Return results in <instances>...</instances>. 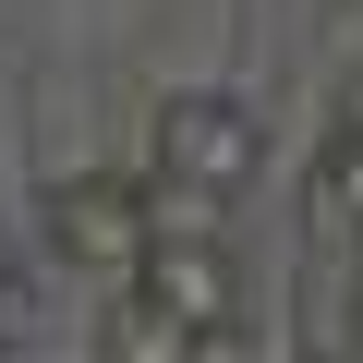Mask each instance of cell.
I'll return each instance as SVG.
<instances>
[{
    "mask_svg": "<svg viewBox=\"0 0 363 363\" xmlns=\"http://www.w3.org/2000/svg\"><path fill=\"white\" fill-rule=\"evenodd\" d=\"M242 182H255V121H242V97H169V109H157V194H145L157 230H206V206H230Z\"/></svg>",
    "mask_w": 363,
    "mask_h": 363,
    "instance_id": "cell-1",
    "label": "cell"
},
{
    "mask_svg": "<svg viewBox=\"0 0 363 363\" xmlns=\"http://www.w3.org/2000/svg\"><path fill=\"white\" fill-rule=\"evenodd\" d=\"M145 194L133 182H109V169H85V182H61L49 194V242H61V267H85V279H133V255H145Z\"/></svg>",
    "mask_w": 363,
    "mask_h": 363,
    "instance_id": "cell-2",
    "label": "cell"
},
{
    "mask_svg": "<svg viewBox=\"0 0 363 363\" xmlns=\"http://www.w3.org/2000/svg\"><path fill=\"white\" fill-rule=\"evenodd\" d=\"M121 291H145V303L182 315V327H218V315H230V255H218L206 230H145V255H133Z\"/></svg>",
    "mask_w": 363,
    "mask_h": 363,
    "instance_id": "cell-3",
    "label": "cell"
},
{
    "mask_svg": "<svg viewBox=\"0 0 363 363\" xmlns=\"http://www.w3.org/2000/svg\"><path fill=\"white\" fill-rule=\"evenodd\" d=\"M315 230H339V242H363V109L327 133V169H315Z\"/></svg>",
    "mask_w": 363,
    "mask_h": 363,
    "instance_id": "cell-4",
    "label": "cell"
},
{
    "mask_svg": "<svg viewBox=\"0 0 363 363\" xmlns=\"http://www.w3.org/2000/svg\"><path fill=\"white\" fill-rule=\"evenodd\" d=\"M169 351H194V327H182V315H157L145 291L109 315V363H169Z\"/></svg>",
    "mask_w": 363,
    "mask_h": 363,
    "instance_id": "cell-5",
    "label": "cell"
},
{
    "mask_svg": "<svg viewBox=\"0 0 363 363\" xmlns=\"http://www.w3.org/2000/svg\"><path fill=\"white\" fill-rule=\"evenodd\" d=\"M339 339H351V351H363V291H351V327H339Z\"/></svg>",
    "mask_w": 363,
    "mask_h": 363,
    "instance_id": "cell-6",
    "label": "cell"
},
{
    "mask_svg": "<svg viewBox=\"0 0 363 363\" xmlns=\"http://www.w3.org/2000/svg\"><path fill=\"white\" fill-rule=\"evenodd\" d=\"M0 315H13V279H0Z\"/></svg>",
    "mask_w": 363,
    "mask_h": 363,
    "instance_id": "cell-7",
    "label": "cell"
}]
</instances>
